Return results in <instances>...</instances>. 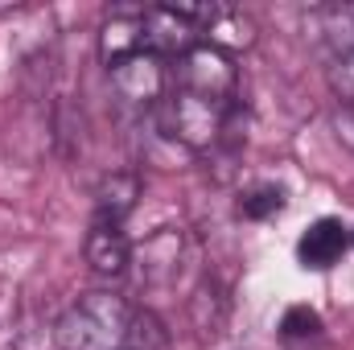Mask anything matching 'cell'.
Wrapping results in <instances>:
<instances>
[{"label":"cell","mask_w":354,"mask_h":350,"mask_svg":"<svg viewBox=\"0 0 354 350\" xmlns=\"http://www.w3.org/2000/svg\"><path fill=\"white\" fill-rule=\"evenodd\" d=\"M132 309L115 293H83L58 322L54 342L58 350H124L132 342Z\"/></svg>","instance_id":"1"},{"label":"cell","mask_w":354,"mask_h":350,"mask_svg":"<svg viewBox=\"0 0 354 350\" xmlns=\"http://www.w3.org/2000/svg\"><path fill=\"white\" fill-rule=\"evenodd\" d=\"M235 87H239V75H235V62H231V54L223 46L198 42L194 50H185L177 58V87L174 91H181V95L235 107Z\"/></svg>","instance_id":"2"},{"label":"cell","mask_w":354,"mask_h":350,"mask_svg":"<svg viewBox=\"0 0 354 350\" xmlns=\"http://www.w3.org/2000/svg\"><path fill=\"white\" fill-rule=\"evenodd\" d=\"M235 107H223V103H206V99H194V95H181L174 91L169 103H165V132L174 136L177 145L202 153L210 145H218V136L227 132Z\"/></svg>","instance_id":"3"},{"label":"cell","mask_w":354,"mask_h":350,"mask_svg":"<svg viewBox=\"0 0 354 350\" xmlns=\"http://www.w3.org/2000/svg\"><path fill=\"white\" fill-rule=\"evenodd\" d=\"M107 79H111V87L124 103L153 107L161 99V91H165V66H161L157 54H132V58L107 66Z\"/></svg>","instance_id":"4"},{"label":"cell","mask_w":354,"mask_h":350,"mask_svg":"<svg viewBox=\"0 0 354 350\" xmlns=\"http://www.w3.org/2000/svg\"><path fill=\"white\" fill-rule=\"evenodd\" d=\"M346 248H351V227H342V219H317L305 227V235L297 243V260H301V268L326 272L346 256Z\"/></svg>","instance_id":"5"},{"label":"cell","mask_w":354,"mask_h":350,"mask_svg":"<svg viewBox=\"0 0 354 350\" xmlns=\"http://www.w3.org/2000/svg\"><path fill=\"white\" fill-rule=\"evenodd\" d=\"M83 252H87V264L99 272V276H124L128 272V264H132V243H128V235H124V227L120 223H91L87 231V243H83Z\"/></svg>","instance_id":"6"},{"label":"cell","mask_w":354,"mask_h":350,"mask_svg":"<svg viewBox=\"0 0 354 350\" xmlns=\"http://www.w3.org/2000/svg\"><path fill=\"white\" fill-rule=\"evenodd\" d=\"M194 25L181 17V8H145V50L149 54H185V50H194L198 42H194Z\"/></svg>","instance_id":"7"},{"label":"cell","mask_w":354,"mask_h":350,"mask_svg":"<svg viewBox=\"0 0 354 350\" xmlns=\"http://www.w3.org/2000/svg\"><path fill=\"white\" fill-rule=\"evenodd\" d=\"M132 54H149L145 50V12H115L99 33V58L107 66H115Z\"/></svg>","instance_id":"8"},{"label":"cell","mask_w":354,"mask_h":350,"mask_svg":"<svg viewBox=\"0 0 354 350\" xmlns=\"http://www.w3.org/2000/svg\"><path fill=\"white\" fill-rule=\"evenodd\" d=\"M136 198H140V177L128 174V169L107 174L99 181V190H95V219L124 227V219H128V210L136 206Z\"/></svg>","instance_id":"9"},{"label":"cell","mask_w":354,"mask_h":350,"mask_svg":"<svg viewBox=\"0 0 354 350\" xmlns=\"http://www.w3.org/2000/svg\"><path fill=\"white\" fill-rule=\"evenodd\" d=\"M284 202H288V190H284V185H276V181H260V185H252V190L239 198V214L260 223V219L280 214Z\"/></svg>","instance_id":"10"},{"label":"cell","mask_w":354,"mask_h":350,"mask_svg":"<svg viewBox=\"0 0 354 350\" xmlns=\"http://www.w3.org/2000/svg\"><path fill=\"white\" fill-rule=\"evenodd\" d=\"M280 334H284V338H317V334H322V317H317L309 305H292V309H284V317H280Z\"/></svg>","instance_id":"11"},{"label":"cell","mask_w":354,"mask_h":350,"mask_svg":"<svg viewBox=\"0 0 354 350\" xmlns=\"http://www.w3.org/2000/svg\"><path fill=\"white\" fill-rule=\"evenodd\" d=\"M330 87L338 91V99H342L346 107H354V50L334 58V66H330Z\"/></svg>","instance_id":"12"},{"label":"cell","mask_w":354,"mask_h":350,"mask_svg":"<svg viewBox=\"0 0 354 350\" xmlns=\"http://www.w3.org/2000/svg\"><path fill=\"white\" fill-rule=\"evenodd\" d=\"M338 132H342V136L354 145V107H346V111L338 116Z\"/></svg>","instance_id":"13"},{"label":"cell","mask_w":354,"mask_h":350,"mask_svg":"<svg viewBox=\"0 0 354 350\" xmlns=\"http://www.w3.org/2000/svg\"><path fill=\"white\" fill-rule=\"evenodd\" d=\"M351 243H354V231H351Z\"/></svg>","instance_id":"14"},{"label":"cell","mask_w":354,"mask_h":350,"mask_svg":"<svg viewBox=\"0 0 354 350\" xmlns=\"http://www.w3.org/2000/svg\"><path fill=\"white\" fill-rule=\"evenodd\" d=\"M124 350H132V347H124Z\"/></svg>","instance_id":"15"}]
</instances>
